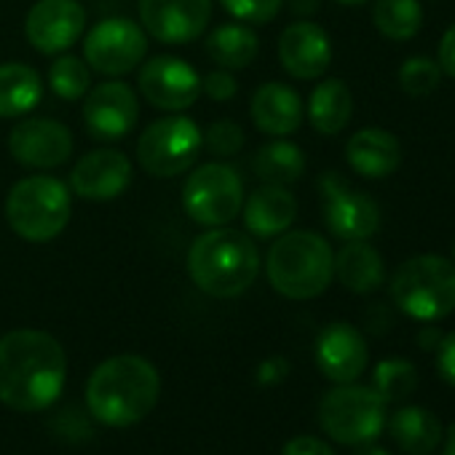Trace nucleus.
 Masks as SVG:
<instances>
[{
    "label": "nucleus",
    "mask_w": 455,
    "mask_h": 455,
    "mask_svg": "<svg viewBox=\"0 0 455 455\" xmlns=\"http://www.w3.org/2000/svg\"><path fill=\"white\" fill-rule=\"evenodd\" d=\"M68 380V356L44 330H12L0 338V402L20 412L52 407Z\"/></svg>",
    "instance_id": "1"
},
{
    "label": "nucleus",
    "mask_w": 455,
    "mask_h": 455,
    "mask_svg": "<svg viewBox=\"0 0 455 455\" xmlns=\"http://www.w3.org/2000/svg\"><path fill=\"white\" fill-rule=\"evenodd\" d=\"M190 282L209 298L231 300L244 295L260 274V252L250 234L236 228H206L188 247Z\"/></svg>",
    "instance_id": "2"
},
{
    "label": "nucleus",
    "mask_w": 455,
    "mask_h": 455,
    "mask_svg": "<svg viewBox=\"0 0 455 455\" xmlns=\"http://www.w3.org/2000/svg\"><path fill=\"white\" fill-rule=\"evenodd\" d=\"M161 394L158 370L134 354L105 359L86 383V404L105 426H134L153 412Z\"/></svg>",
    "instance_id": "3"
},
{
    "label": "nucleus",
    "mask_w": 455,
    "mask_h": 455,
    "mask_svg": "<svg viewBox=\"0 0 455 455\" xmlns=\"http://www.w3.org/2000/svg\"><path fill=\"white\" fill-rule=\"evenodd\" d=\"M271 287L290 300H314L335 279V252L316 231H287L266 255Z\"/></svg>",
    "instance_id": "4"
},
{
    "label": "nucleus",
    "mask_w": 455,
    "mask_h": 455,
    "mask_svg": "<svg viewBox=\"0 0 455 455\" xmlns=\"http://www.w3.org/2000/svg\"><path fill=\"white\" fill-rule=\"evenodd\" d=\"M70 188L52 174H30L12 185L6 196L9 228L30 244L54 242L70 222Z\"/></svg>",
    "instance_id": "5"
},
{
    "label": "nucleus",
    "mask_w": 455,
    "mask_h": 455,
    "mask_svg": "<svg viewBox=\"0 0 455 455\" xmlns=\"http://www.w3.org/2000/svg\"><path fill=\"white\" fill-rule=\"evenodd\" d=\"M388 295L404 316L434 324L455 311V263L442 255H415L391 274Z\"/></svg>",
    "instance_id": "6"
},
{
    "label": "nucleus",
    "mask_w": 455,
    "mask_h": 455,
    "mask_svg": "<svg viewBox=\"0 0 455 455\" xmlns=\"http://www.w3.org/2000/svg\"><path fill=\"white\" fill-rule=\"evenodd\" d=\"M386 402L372 386L338 383L322 396L319 404V423L324 434L340 444H364L375 442L386 428Z\"/></svg>",
    "instance_id": "7"
},
{
    "label": "nucleus",
    "mask_w": 455,
    "mask_h": 455,
    "mask_svg": "<svg viewBox=\"0 0 455 455\" xmlns=\"http://www.w3.org/2000/svg\"><path fill=\"white\" fill-rule=\"evenodd\" d=\"M244 206V180L231 164L196 166L182 185V209L201 228L231 225Z\"/></svg>",
    "instance_id": "8"
},
{
    "label": "nucleus",
    "mask_w": 455,
    "mask_h": 455,
    "mask_svg": "<svg viewBox=\"0 0 455 455\" xmlns=\"http://www.w3.org/2000/svg\"><path fill=\"white\" fill-rule=\"evenodd\" d=\"M198 156L201 126L182 113H169L153 121L137 140V164L158 180L190 172Z\"/></svg>",
    "instance_id": "9"
},
{
    "label": "nucleus",
    "mask_w": 455,
    "mask_h": 455,
    "mask_svg": "<svg viewBox=\"0 0 455 455\" xmlns=\"http://www.w3.org/2000/svg\"><path fill=\"white\" fill-rule=\"evenodd\" d=\"M148 57V33L126 17L97 22L84 36V60L92 73L121 78L137 70Z\"/></svg>",
    "instance_id": "10"
},
{
    "label": "nucleus",
    "mask_w": 455,
    "mask_h": 455,
    "mask_svg": "<svg viewBox=\"0 0 455 455\" xmlns=\"http://www.w3.org/2000/svg\"><path fill=\"white\" fill-rule=\"evenodd\" d=\"M322 212L327 231L340 242H367L380 231V209L364 193L348 185L338 172H327L319 180Z\"/></svg>",
    "instance_id": "11"
},
{
    "label": "nucleus",
    "mask_w": 455,
    "mask_h": 455,
    "mask_svg": "<svg viewBox=\"0 0 455 455\" xmlns=\"http://www.w3.org/2000/svg\"><path fill=\"white\" fill-rule=\"evenodd\" d=\"M137 89L156 110L182 113L201 97V76L190 68V62L172 54H158L140 65Z\"/></svg>",
    "instance_id": "12"
},
{
    "label": "nucleus",
    "mask_w": 455,
    "mask_h": 455,
    "mask_svg": "<svg viewBox=\"0 0 455 455\" xmlns=\"http://www.w3.org/2000/svg\"><path fill=\"white\" fill-rule=\"evenodd\" d=\"M86 33V9L78 0H36L25 17L28 44L46 57L70 52Z\"/></svg>",
    "instance_id": "13"
},
{
    "label": "nucleus",
    "mask_w": 455,
    "mask_h": 455,
    "mask_svg": "<svg viewBox=\"0 0 455 455\" xmlns=\"http://www.w3.org/2000/svg\"><path fill=\"white\" fill-rule=\"evenodd\" d=\"M212 6V0H140V25L158 44L185 46L206 33Z\"/></svg>",
    "instance_id": "14"
},
{
    "label": "nucleus",
    "mask_w": 455,
    "mask_h": 455,
    "mask_svg": "<svg viewBox=\"0 0 455 455\" xmlns=\"http://www.w3.org/2000/svg\"><path fill=\"white\" fill-rule=\"evenodd\" d=\"M9 153L17 164L49 172L70 161L73 134L62 121L54 118H25L9 134Z\"/></svg>",
    "instance_id": "15"
},
{
    "label": "nucleus",
    "mask_w": 455,
    "mask_h": 455,
    "mask_svg": "<svg viewBox=\"0 0 455 455\" xmlns=\"http://www.w3.org/2000/svg\"><path fill=\"white\" fill-rule=\"evenodd\" d=\"M140 121V100L124 81H105L84 97V124L94 140H124Z\"/></svg>",
    "instance_id": "16"
},
{
    "label": "nucleus",
    "mask_w": 455,
    "mask_h": 455,
    "mask_svg": "<svg viewBox=\"0 0 455 455\" xmlns=\"http://www.w3.org/2000/svg\"><path fill=\"white\" fill-rule=\"evenodd\" d=\"M132 185V161L126 153L100 148L81 156L70 172V193L84 201H113Z\"/></svg>",
    "instance_id": "17"
},
{
    "label": "nucleus",
    "mask_w": 455,
    "mask_h": 455,
    "mask_svg": "<svg viewBox=\"0 0 455 455\" xmlns=\"http://www.w3.org/2000/svg\"><path fill=\"white\" fill-rule=\"evenodd\" d=\"M279 62L298 81H319L332 65V41L316 22L298 20L279 36Z\"/></svg>",
    "instance_id": "18"
},
{
    "label": "nucleus",
    "mask_w": 455,
    "mask_h": 455,
    "mask_svg": "<svg viewBox=\"0 0 455 455\" xmlns=\"http://www.w3.org/2000/svg\"><path fill=\"white\" fill-rule=\"evenodd\" d=\"M316 367L332 383H354L370 362L364 335L348 322L327 324L316 338Z\"/></svg>",
    "instance_id": "19"
},
{
    "label": "nucleus",
    "mask_w": 455,
    "mask_h": 455,
    "mask_svg": "<svg viewBox=\"0 0 455 455\" xmlns=\"http://www.w3.org/2000/svg\"><path fill=\"white\" fill-rule=\"evenodd\" d=\"M244 225L252 239L268 242L282 234H287L295 217H298V198L284 185H268L263 182L250 193V198L242 206Z\"/></svg>",
    "instance_id": "20"
},
{
    "label": "nucleus",
    "mask_w": 455,
    "mask_h": 455,
    "mask_svg": "<svg viewBox=\"0 0 455 455\" xmlns=\"http://www.w3.org/2000/svg\"><path fill=\"white\" fill-rule=\"evenodd\" d=\"M250 116L258 132L268 137H290L303 126L306 108L290 84L268 81L255 89L250 100Z\"/></svg>",
    "instance_id": "21"
},
{
    "label": "nucleus",
    "mask_w": 455,
    "mask_h": 455,
    "mask_svg": "<svg viewBox=\"0 0 455 455\" xmlns=\"http://www.w3.org/2000/svg\"><path fill=\"white\" fill-rule=\"evenodd\" d=\"M346 161L359 177L383 180L402 166V145L391 132L378 126H364L348 137Z\"/></svg>",
    "instance_id": "22"
},
{
    "label": "nucleus",
    "mask_w": 455,
    "mask_h": 455,
    "mask_svg": "<svg viewBox=\"0 0 455 455\" xmlns=\"http://www.w3.org/2000/svg\"><path fill=\"white\" fill-rule=\"evenodd\" d=\"M335 279L354 295H372L386 282V263L367 242H343L335 252Z\"/></svg>",
    "instance_id": "23"
},
{
    "label": "nucleus",
    "mask_w": 455,
    "mask_h": 455,
    "mask_svg": "<svg viewBox=\"0 0 455 455\" xmlns=\"http://www.w3.org/2000/svg\"><path fill=\"white\" fill-rule=\"evenodd\" d=\"M386 426L404 455H431L444 434L442 420L420 404L399 407L391 418H386Z\"/></svg>",
    "instance_id": "24"
},
{
    "label": "nucleus",
    "mask_w": 455,
    "mask_h": 455,
    "mask_svg": "<svg viewBox=\"0 0 455 455\" xmlns=\"http://www.w3.org/2000/svg\"><path fill=\"white\" fill-rule=\"evenodd\" d=\"M206 57L222 68V70H247L258 54H260V38L258 33L252 30V25H244V22H225L220 28H214L209 36H206Z\"/></svg>",
    "instance_id": "25"
},
{
    "label": "nucleus",
    "mask_w": 455,
    "mask_h": 455,
    "mask_svg": "<svg viewBox=\"0 0 455 455\" xmlns=\"http://www.w3.org/2000/svg\"><path fill=\"white\" fill-rule=\"evenodd\" d=\"M308 121L311 126L324 134V137H335L340 134L354 116V94L348 89L346 81L340 78H324L308 97Z\"/></svg>",
    "instance_id": "26"
},
{
    "label": "nucleus",
    "mask_w": 455,
    "mask_h": 455,
    "mask_svg": "<svg viewBox=\"0 0 455 455\" xmlns=\"http://www.w3.org/2000/svg\"><path fill=\"white\" fill-rule=\"evenodd\" d=\"M44 100V78L33 65H0V118H22Z\"/></svg>",
    "instance_id": "27"
},
{
    "label": "nucleus",
    "mask_w": 455,
    "mask_h": 455,
    "mask_svg": "<svg viewBox=\"0 0 455 455\" xmlns=\"http://www.w3.org/2000/svg\"><path fill=\"white\" fill-rule=\"evenodd\" d=\"M252 169L263 182L290 188L306 174V153L287 137H274V142L263 145L255 153Z\"/></svg>",
    "instance_id": "28"
},
{
    "label": "nucleus",
    "mask_w": 455,
    "mask_h": 455,
    "mask_svg": "<svg viewBox=\"0 0 455 455\" xmlns=\"http://www.w3.org/2000/svg\"><path fill=\"white\" fill-rule=\"evenodd\" d=\"M372 25L388 41H412L423 28L420 0H372Z\"/></svg>",
    "instance_id": "29"
},
{
    "label": "nucleus",
    "mask_w": 455,
    "mask_h": 455,
    "mask_svg": "<svg viewBox=\"0 0 455 455\" xmlns=\"http://www.w3.org/2000/svg\"><path fill=\"white\" fill-rule=\"evenodd\" d=\"M46 84L60 100H68V102L84 100L86 92L92 89V68L81 57L57 54V60L52 62L46 73Z\"/></svg>",
    "instance_id": "30"
},
{
    "label": "nucleus",
    "mask_w": 455,
    "mask_h": 455,
    "mask_svg": "<svg viewBox=\"0 0 455 455\" xmlns=\"http://www.w3.org/2000/svg\"><path fill=\"white\" fill-rule=\"evenodd\" d=\"M372 388L383 396L386 404L410 399L418 388V370L407 359H383L372 370Z\"/></svg>",
    "instance_id": "31"
},
{
    "label": "nucleus",
    "mask_w": 455,
    "mask_h": 455,
    "mask_svg": "<svg viewBox=\"0 0 455 455\" xmlns=\"http://www.w3.org/2000/svg\"><path fill=\"white\" fill-rule=\"evenodd\" d=\"M442 81V68L428 57H407L399 68V86L410 97H428Z\"/></svg>",
    "instance_id": "32"
},
{
    "label": "nucleus",
    "mask_w": 455,
    "mask_h": 455,
    "mask_svg": "<svg viewBox=\"0 0 455 455\" xmlns=\"http://www.w3.org/2000/svg\"><path fill=\"white\" fill-rule=\"evenodd\" d=\"M244 142H247L244 129L231 118H220V121L209 124L206 132H201V148L217 158L236 156L244 148Z\"/></svg>",
    "instance_id": "33"
},
{
    "label": "nucleus",
    "mask_w": 455,
    "mask_h": 455,
    "mask_svg": "<svg viewBox=\"0 0 455 455\" xmlns=\"http://www.w3.org/2000/svg\"><path fill=\"white\" fill-rule=\"evenodd\" d=\"M220 6L236 22L244 25H268L282 14L284 0H220Z\"/></svg>",
    "instance_id": "34"
},
{
    "label": "nucleus",
    "mask_w": 455,
    "mask_h": 455,
    "mask_svg": "<svg viewBox=\"0 0 455 455\" xmlns=\"http://www.w3.org/2000/svg\"><path fill=\"white\" fill-rule=\"evenodd\" d=\"M201 94H206L209 100L214 102H228V100H234L239 94V81L234 78L231 70H212L201 78Z\"/></svg>",
    "instance_id": "35"
},
{
    "label": "nucleus",
    "mask_w": 455,
    "mask_h": 455,
    "mask_svg": "<svg viewBox=\"0 0 455 455\" xmlns=\"http://www.w3.org/2000/svg\"><path fill=\"white\" fill-rule=\"evenodd\" d=\"M436 372L444 383L455 386V332L444 335L436 348Z\"/></svg>",
    "instance_id": "36"
},
{
    "label": "nucleus",
    "mask_w": 455,
    "mask_h": 455,
    "mask_svg": "<svg viewBox=\"0 0 455 455\" xmlns=\"http://www.w3.org/2000/svg\"><path fill=\"white\" fill-rule=\"evenodd\" d=\"M282 455H335V450L316 436H295L284 444Z\"/></svg>",
    "instance_id": "37"
},
{
    "label": "nucleus",
    "mask_w": 455,
    "mask_h": 455,
    "mask_svg": "<svg viewBox=\"0 0 455 455\" xmlns=\"http://www.w3.org/2000/svg\"><path fill=\"white\" fill-rule=\"evenodd\" d=\"M436 62L442 68V76H450L455 81V25L444 30L439 49H436Z\"/></svg>",
    "instance_id": "38"
},
{
    "label": "nucleus",
    "mask_w": 455,
    "mask_h": 455,
    "mask_svg": "<svg viewBox=\"0 0 455 455\" xmlns=\"http://www.w3.org/2000/svg\"><path fill=\"white\" fill-rule=\"evenodd\" d=\"M287 372H290L287 359L274 356V359H268V362H263V364H260L258 378H260V383H279V380H284V378H287Z\"/></svg>",
    "instance_id": "39"
},
{
    "label": "nucleus",
    "mask_w": 455,
    "mask_h": 455,
    "mask_svg": "<svg viewBox=\"0 0 455 455\" xmlns=\"http://www.w3.org/2000/svg\"><path fill=\"white\" fill-rule=\"evenodd\" d=\"M442 338H444V335H442L436 327H431V324H428V327H423V330L418 332L415 343H418L423 351H436V348H439V343H442Z\"/></svg>",
    "instance_id": "40"
},
{
    "label": "nucleus",
    "mask_w": 455,
    "mask_h": 455,
    "mask_svg": "<svg viewBox=\"0 0 455 455\" xmlns=\"http://www.w3.org/2000/svg\"><path fill=\"white\" fill-rule=\"evenodd\" d=\"M287 4H290V12H292L295 17L308 20V17H314V14L319 12V4H322V0H287Z\"/></svg>",
    "instance_id": "41"
},
{
    "label": "nucleus",
    "mask_w": 455,
    "mask_h": 455,
    "mask_svg": "<svg viewBox=\"0 0 455 455\" xmlns=\"http://www.w3.org/2000/svg\"><path fill=\"white\" fill-rule=\"evenodd\" d=\"M354 455H391V452L386 447H380V444L364 442V444H356V452Z\"/></svg>",
    "instance_id": "42"
},
{
    "label": "nucleus",
    "mask_w": 455,
    "mask_h": 455,
    "mask_svg": "<svg viewBox=\"0 0 455 455\" xmlns=\"http://www.w3.org/2000/svg\"><path fill=\"white\" fill-rule=\"evenodd\" d=\"M442 455H455V428L450 431V436H447V442L442 447Z\"/></svg>",
    "instance_id": "43"
},
{
    "label": "nucleus",
    "mask_w": 455,
    "mask_h": 455,
    "mask_svg": "<svg viewBox=\"0 0 455 455\" xmlns=\"http://www.w3.org/2000/svg\"><path fill=\"white\" fill-rule=\"evenodd\" d=\"M335 4H340V6H348V9H354V6H364V4H370V0H335Z\"/></svg>",
    "instance_id": "44"
},
{
    "label": "nucleus",
    "mask_w": 455,
    "mask_h": 455,
    "mask_svg": "<svg viewBox=\"0 0 455 455\" xmlns=\"http://www.w3.org/2000/svg\"><path fill=\"white\" fill-rule=\"evenodd\" d=\"M452 263H455V247H452Z\"/></svg>",
    "instance_id": "45"
}]
</instances>
